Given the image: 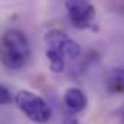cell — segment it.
I'll return each instance as SVG.
<instances>
[{"instance_id": "obj_1", "label": "cell", "mask_w": 124, "mask_h": 124, "mask_svg": "<svg viewBox=\"0 0 124 124\" xmlns=\"http://www.w3.org/2000/svg\"><path fill=\"white\" fill-rule=\"evenodd\" d=\"M31 43L28 36L19 29H9L1 38V62L7 69L17 71L31 59Z\"/></svg>"}, {"instance_id": "obj_2", "label": "cell", "mask_w": 124, "mask_h": 124, "mask_svg": "<svg viewBox=\"0 0 124 124\" xmlns=\"http://www.w3.org/2000/svg\"><path fill=\"white\" fill-rule=\"evenodd\" d=\"M16 107L33 123L45 124L52 117V111L49 104L38 94L29 90H20L15 95Z\"/></svg>"}, {"instance_id": "obj_3", "label": "cell", "mask_w": 124, "mask_h": 124, "mask_svg": "<svg viewBox=\"0 0 124 124\" xmlns=\"http://www.w3.org/2000/svg\"><path fill=\"white\" fill-rule=\"evenodd\" d=\"M65 9L71 20V25L75 29H79V31L95 29L97 31V26H95L97 12H95V7L88 0H66Z\"/></svg>"}, {"instance_id": "obj_4", "label": "cell", "mask_w": 124, "mask_h": 124, "mask_svg": "<svg viewBox=\"0 0 124 124\" xmlns=\"http://www.w3.org/2000/svg\"><path fill=\"white\" fill-rule=\"evenodd\" d=\"M43 40L48 49L58 51L66 59H77L81 55V46L74 39H71L63 31L51 29L45 33Z\"/></svg>"}, {"instance_id": "obj_5", "label": "cell", "mask_w": 124, "mask_h": 124, "mask_svg": "<svg viewBox=\"0 0 124 124\" xmlns=\"http://www.w3.org/2000/svg\"><path fill=\"white\" fill-rule=\"evenodd\" d=\"M63 104L71 113L78 114V113H82L87 108L88 98H87V95L82 90H79L77 87H71L63 94Z\"/></svg>"}, {"instance_id": "obj_6", "label": "cell", "mask_w": 124, "mask_h": 124, "mask_svg": "<svg viewBox=\"0 0 124 124\" xmlns=\"http://www.w3.org/2000/svg\"><path fill=\"white\" fill-rule=\"evenodd\" d=\"M107 90L113 94L124 95V68H116L108 74Z\"/></svg>"}, {"instance_id": "obj_7", "label": "cell", "mask_w": 124, "mask_h": 124, "mask_svg": "<svg viewBox=\"0 0 124 124\" xmlns=\"http://www.w3.org/2000/svg\"><path fill=\"white\" fill-rule=\"evenodd\" d=\"M12 101H15L13 94L10 93V90H9L6 85H1V87H0V104H1V105H7V104H10Z\"/></svg>"}, {"instance_id": "obj_8", "label": "cell", "mask_w": 124, "mask_h": 124, "mask_svg": "<svg viewBox=\"0 0 124 124\" xmlns=\"http://www.w3.org/2000/svg\"><path fill=\"white\" fill-rule=\"evenodd\" d=\"M116 114H117V118L120 120V123L124 124V104L121 105V107H118V108H117Z\"/></svg>"}, {"instance_id": "obj_9", "label": "cell", "mask_w": 124, "mask_h": 124, "mask_svg": "<svg viewBox=\"0 0 124 124\" xmlns=\"http://www.w3.org/2000/svg\"><path fill=\"white\" fill-rule=\"evenodd\" d=\"M63 124H79V123H78L77 120H74V118H69V120H66Z\"/></svg>"}]
</instances>
